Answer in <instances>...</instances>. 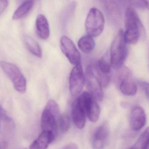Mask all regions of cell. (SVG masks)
<instances>
[{
    "instance_id": "cell-1",
    "label": "cell",
    "mask_w": 149,
    "mask_h": 149,
    "mask_svg": "<svg viewBox=\"0 0 149 149\" xmlns=\"http://www.w3.org/2000/svg\"><path fill=\"white\" fill-rule=\"evenodd\" d=\"M125 30L124 38L127 44H135L141 36L145 33L142 23L138 15L131 7L127 8L125 12Z\"/></svg>"
},
{
    "instance_id": "cell-2",
    "label": "cell",
    "mask_w": 149,
    "mask_h": 149,
    "mask_svg": "<svg viewBox=\"0 0 149 149\" xmlns=\"http://www.w3.org/2000/svg\"><path fill=\"white\" fill-rule=\"evenodd\" d=\"M127 44L124 38V31L120 30L110 47V63L114 69L118 70L122 67L128 53Z\"/></svg>"
},
{
    "instance_id": "cell-3",
    "label": "cell",
    "mask_w": 149,
    "mask_h": 149,
    "mask_svg": "<svg viewBox=\"0 0 149 149\" xmlns=\"http://www.w3.org/2000/svg\"><path fill=\"white\" fill-rule=\"evenodd\" d=\"M59 118V106L54 100H49L46 104L41 117L42 131L52 132L57 134Z\"/></svg>"
},
{
    "instance_id": "cell-4",
    "label": "cell",
    "mask_w": 149,
    "mask_h": 149,
    "mask_svg": "<svg viewBox=\"0 0 149 149\" xmlns=\"http://www.w3.org/2000/svg\"><path fill=\"white\" fill-rule=\"evenodd\" d=\"M105 19L100 10L95 8L89 10L85 22L86 30L88 36L93 37L100 35L104 29Z\"/></svg>"
},
{
    "instance_id": "cell-5",
    "label": "cell",
    "mask_w": 149,
    "mask_h": 149,
    "mask_svg": "<svg viewBox=\"0 0 149 149\" xmlns=\"http://www.w3.org/2000/svg\"><path fill=\"white\" fill-rule=\"evenodd\" d=\"M0 66L11 80L15 90L21 93H25L27 88V82L20 69L15 65L5 61H1Z\"/></svg>"
},
{
    "instance_id": "cell-6",
    "label": "cell",
    "mask_w": 149,
    "mask_h": 149,
    "mask_svg": "<svg viewBox=\"0 0 149 149\" xmlns=\"http://www.w3.org/2000/svg\"><path fill=\"white\" fill-rule=\"evenodd\" d=\"M117 81L121 92L127 96H134L137 91V86L133 78L131 70L127 66L118 69Z\"/></svg>"
},
{
    "instance_id": "cell-7",
    "label": "cell",
    "mask_w": 149,
    "mask_h": 149,
    "mask_svg": "<svg viewBox=\"0 0 149 149\" xmlns=\"http://www.w3.org/2000/svg\"><path fill=\"white\" fill-rule=\"evenodd\" d=\"M85 76V81L89 93L96 100H102L103 98L102 86L93 66L89 65L87 66Z\"/></svg>"
},
{
    "instance_id": "cell-8",
    "label": "cell",
    "mask_w": 149,
    "mask_h": 149,
    "mask_svg": "<svg viewBox=\"0 0 149 149\" xmlns=\"http://www.w3.org/2000/svg\"><path fill=\"white\" fill-rule=\"evenodd\" d=\"M85 82V76L81 64L75 66L72 70L69 78L70 90L73 96L80 93Z\"/></svg>"
},
{
    "instance_id": "cell-9",
    "label": "cell",
    "mask_w": 149,
    "mask_h": 149,
    "mask_svg": "<svg viewBox=\"0 0 149 149\" xmlns=\"http://www.w3.org/2000/svg\"><path fill=\"white\" fill-rule=\"evenodd\" d=\"M79 97L83 103L86 114L90 121L96 122L100 113V108L96 100L88 92H83Z\"/></svg>"
},
{
    "instance_id": "cell-10",
    "label": "cell",
    "mask_w": 149,
    "mask_h": 149,
    "mask_svg": "<svg viewBox=\"0 0 149 149\" xmlns=\"http://www.w3.org/2000/svg\"><path fill=\"white\" fill-rule=\"evenodd\" d=\"M60 44L62 52L71 64L75 66L80 64V54L73 41L70 38L65 36H62Z\"/></svg>"
},
{
    "instance_id": "cell-11",
    "label": "cell",
    "mask_w": 149,
    "mask_h": 149,
    "mask_svg": "<svg viewBox=\"0 0 149 149\" xmlns=\"http://www.w3.org/2000/svg\"><path fill=\"white\" fill-rule=\"evenodd\" d=\"M93 66L102 87H107L109 85L111 78V63L102 57Z\"/></svg>"
},
{
    "instance_id": "cell-12",
    "label": "cell",
    "mask_w": 149,
    "mask_h": 149,
    "mask_svg": "<svg viewBox=\"0 0 149 149\" xmlns=\"http://www.w3.org/2000/svg\"><path fill=\"white\" fill-rule=\"evenodd\" d=\"M146 120V113L143 108L136 106L132 108L130 115V125L133 132H137L142 129Z\"/></svg>"
},
{
    "instance_id": "cell-13",
    "label": "cell",
    "mask_w": 149,
    "mask_h": 149,
    "mask_svg": "<svg viewBox=\"0 0 149 149\" xmlns=\"http://www.w3.org/2000/svg\"><path fill=\"white\" fill-rule=\"evenodd\" d=\"M86 113L83 103L79 96L74 101L72 108V116L74 125L79 129L84 128L86 123Z\"/></svg>"
},
{
    "instance_id": "cell-14",
    "label": "cell",
    "mask_w": 149,
    "mask_h": 149,
    "mask_svg": "<svg viewBox=\"0 0 149 149\" xmlns=\"http://www.w3.org/2000/svg\"><path fill=\"white\" fill-rule=\"evenodd\" d=\"M109 129L107 124L103 123L97 128L93 139L94 149H104L108 139Z\"/></svg>"
},
{
    "instance_id": "cell-15",
    "label": "cell",
    "mask_w": 149,
    "mask_h": 149,
    "mask_svg": "<svg viewBox=\"0 0 149 149\" xmlns=\"http://www.w3.org/2000/svg\"><path fill=\"white\" fill-rule=\"evenodd\" d=\"M56 135L51 132L42 131L30 146V149H46L54 141Z\"/></svg>"
},
{
    "instance_id": "cell-16",
    "label": "cell",
    "mask_w": 149,
    "mask_h": 149,
    "mask_svg": "<svg viewBox=\"0 0 149 149\" xmlns=\"http://www.w3.org/2000/svg\"><path fill=\"white\" fill-rule=\"evenodd\" d=\"M36 32L41 39L45 40L49 36L50 28L48 20L43 15H39L36 22Z\"/></svg>"
},
{
    "instance_id": "cell-17",
    "label": "cell",
    "mask_w": 149,
    "mask_h": 149,
    "mask_svg": "<svg viewBox=\"0 0 149 149\" xmlns=\"http://www.w3.org/2000/svg\"><path fill=\"white\" fill-rule=\"evenodd\" d=\"M34 4V1H26L22 3L13 14V19L17 20L23 18L31 10Z\"/></svg>"
},
{
    "instance_id": "cell-18",
    "label": "cell",
    "mask_w": 149,
    "mask_h": 149,
    "mask_svg": "<svg viewBox=\"0 0 149 149\" xmlns=\"http://www.w3.org/2000/svg\"><path fill=\"white\" fill-rule=\"evenodd\" d=\"M78 45L81 51L88 54L93 51L95 43L93 37L87 35L81 38L79 40Z\"/></svg>"
},
{
    "instance_id": "cell-19",
    "label": "cell",
    "mask_w": 149,
    "mask_h": 149,
    "mask_svg": "<svg viewBox=\"0 0 149 149\" xmlns=\"http://www.w3.org/2000/svg\"><path fill=\"white\" fill-rule=\"evenodd\" d=\"M24 43L29 50L33 55L39 58L42 56V48L39 44L32 37L26 36L24 37Z\"/></svg>"
},
{
    "instance_id": "cell-20",
    "label": "cell",
    "mask_w": 149,
    "mask_h": 149,
    "mask_svg": "<svg viewBox=\"0 0 149 149\" xmlns=\"http://www.w3.org/2000/svg\"><path fill=\"white\" fill-rule=\"evenodd\" d=\"M149 144V127L140 135L134 146L128 149H148Z\"/></svg>"
},
{
    "instance_id": "cell-21",
    "label": "cell",
    "mask_w": 149,
    "mask_h": 149,
    "mask_svg": "<svg viewBox=\"0 0 149 149\" xmlns=\"http://www.w3.org/2000/svg\"><path fill=\"white\" fill-rule=\"evenodd\" d=\"M58 126L60 131L63 133H65L69 130L71 126V120L67 114H63L60 116Z\"/></svg>"
},
{
    "instance_id": "cell-22",
    "label": "cell",
    "mask_w": 149,
    "mask_h": 149,
    "mask_svg": "<svg viewBox=\"0 0 149 149\" xmlns=\"http://www.w3.org/2000/svg\"><path fill=\"white\" fill-rule=\"evenodd\" d=\"M138 84L145 93L147 98L149 100V83L142 80H138Z\"/></svg>"
},
{
    "instance_id": "cell-23",
    "label": "cell",
    "mask_w": 149,
    "mask_h": 149,
    "mask_svg": "<svg viewBox=\"0 0 149 149\" xmlns=\"http://www.w3.org/2000/svg\"><path fill=\"white\" fill-rule=\"evenodd\" d=\"M130 2L138 8L142 9L146 8V1H130Z\"/></svg>"
},
{
    "instance_id": "cell-24",
    "label": "cell",
    "mask_w": 149,
    "mask_h": 149,
    "mask_svg": "<svg viewBox=\"0 0 149 149\" xmlns=\"http://www.w3.org/2000/svg\"><path fill=\"white\" fill-rule=\"evenodd\" d=\"M8 5V1H0V15L3 13Z\"/></svg>"
},
{
    "instance_id": "cell-25",
    "label": "cell",
    "mask_w": 149,
    "mask_h": 149,
    "mask_svg": "<svg viewBox=\"0 0 149 149\" xmlns=\"http://www.w3.org/2000/svg\"><path fill=\"white\" fill-rule=\"evenodd\" d=\"M63 149H78V147L74 143H71L66 145Z\"/></svg>"
},
{
    "instance_id": "cell-26",
    "label": "cell",
    "mask_w": 149,
    "mask_h": 149,
    "mask_svg": "<svg viewBox=\"0 0 149 149\" xmlns=\"http://www.w3.org/2000/svg\"><path fill=\"white\" fill-rule=\"evenodd\" d=\"M146 8L149 10V1H146Z\"/></svg>"
},
{
    "instance_id": "cell-27",
    "label": "cell",
    "mask_w": 149,
    "mask_h": 149,
    "mask_svg": "<svg viewBox=\"0 0 149 149\" xmlns=\"http://www.w3.org/2000/svg\"><path fill=\"white\" fill-rule=\"evenodd\" d=\"M3 112V109L0 106V118H1V115L2 114Z\"/></svg>"
},
{
    "instance_id": "cell-28",
    "label": "cell",
    "mask_w": 149,
    "mask_h": 149,
    "mask_svg": "<svg viewBox=\"0 0 149 149\" xmlns=\"http://www.w3.org/2000/svg\"><path fill=\"white\" fill-rule=\"evenodd\" d=\"M148 149H149V145H148Z\"/></svg>"
},
{
    "instance_id": "cell-29",
    "label": "cell",
    "mask_w": 149,
    "mask_h": 149,
    "mask_svg": "<svg viewBox=\"0 0 149 149\" xmlns=\"http://www.w3.org/2000/svg\"><path fill=\"white\" fill-rule=\"evenodd\" d=\"M0 149H1V145H0Z\"/></svg>"
}]
</instances>
